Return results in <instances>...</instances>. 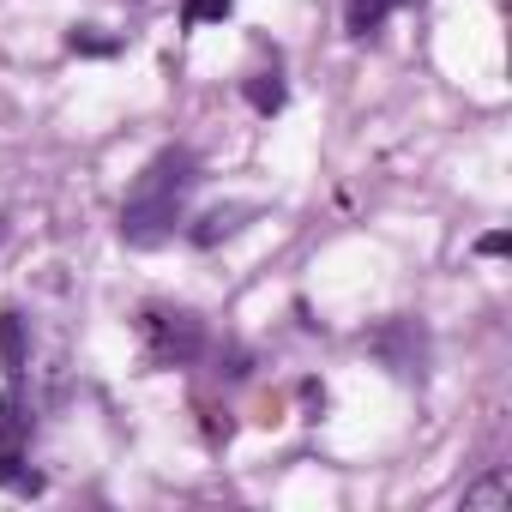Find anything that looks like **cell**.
I'll return each mask as SVG.
<instances>
[{
    "mask_svg": "<svg viewBox=\"0 0 512 512\" xmlns=\"http://www.w3.org/2000/svg\"><path fill=\"white\" fill-rule=\"evenodd\" d=\"M506 494H512V482H506V476H488L482 488L464 494V506H506Z\"/></svg>",
    "mask_w": 512,
    "mask_h": 512,
    "instance_id": "obj_5",
    "label": "cell"
},
{
    "mask_svg": "<svg viewBox=\"0 0 512 512\" xmlns=\"http://www.w3.org/2000/svg\"><path fill=\"white\" fill-rule=\"evenodd\" d=\"M139 344H145V356L157 368H175V362H193L199 356L205 332H199V320L187 308H145L139 314Z\"/></svg>",
    "mask_w": 512,
    "mask_h": 512,
    "instance_id": "obj_2",
    "label": "cell"
},
{
    "mask_svg": "<svg viewBox=\"0 0 512 512\" xmlns=\"http://www.w3.org/2000/svg\"><path fill=\"white\" fill-rule=\"evenodd\" d=\"M247 103L260 109V115H272V109H284V85H278V73H260L247 85Z\"/></svg>",
    "mask_w": 512,
    "mask_h": 512,
    "instance_id": "obj_4",
    "label": "cell"
},
{
    "mask_svg": "<svg viewBox=\"0 0 512 512\" xmlns=\"http://www.w3.org/2000/svg\"><path fill=\"white\" fill-rule=\"evenodd\" d=\"M392 7H404V0H350V13H344V19H350V31H356V37H368Z\"/></svg>",
    "mask_w": 512,
    "mask_h": 512,
    "instance_id": "obj_3",
    "label": "cell"
},
{
    "mask_svg": "<svg viewBox=\"0 0 512 512\" xmlns=\"http://www.w3.org/2000/svg\"><path fill=\"white\" fill-rule=\"evenodd\" d=\"M187 181H193V163H187L181 151H163V157L139 175V187L127 193V205H121V229H127V241H139V247L163 241L169 223H175V211H181Z\"/></svg>",
    "mask_w": 512,
    "mask_h": 512,
    "instance_id": "obj_1",
    "label": "cell"
},
{
    "mask_svg": "<svg viewBox=\"0 0 512 512\" xmlns=\"http://www.w3.org/2000/svg\"><path fill=\"white\" fill-rule=\"evenodd\" d=\"M0 482H7V488H37V476L19 464V452H0Z\"/></svg>",
    "mask_w": 512,
    "mask_h": 512,
    "instance_id": "obj_7",
    "label": "cell"
},
{
    "mask_svg": "<svg viewBox=\"0 0 512 512\" xmlns=\"http://www.w3.org/2000/svg\"><path fill=\"white\" fill-rule=\"evenodd\" d=\"M235 0H187V25H211V19H229Z\"/></svg>",
    "mask_w": 512,
    "mask_h": 512,
    "instance_id": "obj_6",
    "label": "cell"
}]
</instances>
